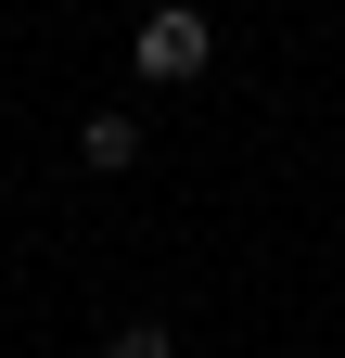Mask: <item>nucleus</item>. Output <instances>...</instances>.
Wrapping results in <instances>:
<instances>
[{"instance_id": "3", "label": "nucleus", "mask_w": 345, "mask_h": 358, "mask_svg": "<svg viewBox=\"0 0 345 358\" xmlns=\"http://www.w3.org/2000/svg\"><path fill=\"white\" fill-rule=\"evenodd\" d=\"M103 358H179V333H166V320H128V333H103Z\"/></svg>"}, {"instance_id": "2", "label": "nucleus", "mask_w": 345, "mask_h": 358, "mask_svg": "<svg viewBox=\"0 0 345 358\" xmlns=\"http://www.w3.org/2000/svg\"><path fill=\"white\" fill-rule=\"evenodd\" d=\"M77 166H141V115H90V128H77Z\"/></svg>"}, {"instance_id": "1", "label": "nucleus", "mask_w": 345, "mask_h": 358, "mask_svg": "<svg viewBox=\"0 0 345 358\" xmlns=\"http://www.w3.org/2000/svg\"><path fill=\"white\" fill-rule=\"evenodd\" d=\"M205 52H218V38H205V13H179V0H166V13H141V77H205Z\"/></svg>"}]
</instances>
